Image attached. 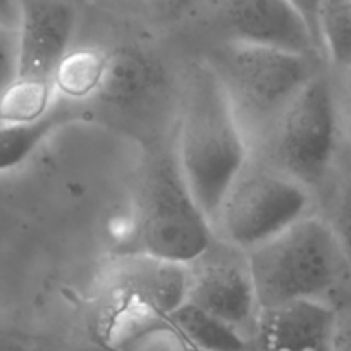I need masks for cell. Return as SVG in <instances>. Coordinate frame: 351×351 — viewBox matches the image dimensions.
Segmentation results:
<instances>
[{"label": "cell", "instance_id": "obj_1", "mask_svg": "<svg viewBox=\"0 0 351 351\" xmlns=\"http://www.w3.org/2000/svg\"><path fill=\"white\" fill-rule=\"evenodd\" d=\"M174 158L208 219L252 158L250 138L208 64L191 74Z\"/></svg>", "mask_w": 351, "mask_h": 351}, {"label": "cell", "instance_id": "obj_2", "mask_svg": "<svg viewBox=\"0 0 351 351\" xmlns=\"http://www.w3.org/2000/svg\"><path fill=\"white\" fill-rule=\"evenodd\" d=\"M246 253L260 308L324 300L350 269L329 221L315 214Z\"/></svg>", "mask_w": 351, "mask_h": 351}, {"label": "cell", "instance_id": "obj_3", "mask_svg": "<svg viewBox=\"0 0 351 351\" xmlns=\"http://www.w3.org/2000/svg\"><path fill=\"white\" fill-rule=\"evenodd\" d=\"M214 239L212 221L195 200L174 154L154 158L138 184L130 239L123 253L190 263Z\"/></svg>", "mask_w": 351, "mask_h": 351}, {"label": "cell", "instance_id": "obj_4", "mask_svg": "<svg viewBox=\"0 0 351 351\" xmlns=\"http://www.w3.org/2000/svg\"><path fill=\"white\" fill-rule=\"evenodd\" d=\"M80 0H18V73L0 100L2 123H29L56 102V80L71 52Z\"/></svg>", "mask_w": 351, "mask_h": 351}, {"label": "cell", "instance_id": "obj_5", "mask_svg": "<svg viewBox=\"0 0 351 351\" xmlns=\"http://www.w3.org/2000/svg\"><path fill=\"white\" fill-rule=\"evenodd\" d=\"M315 56L229 40L208 66L252 140L265 134L293 97L319 73Z\"/></svg>", "mask_w": 351, "mask_h": 351}, {"label": "cell", "instance_id": "obj_6", "mask_svg": "<svg viewBox=\"0 0 351 351\" xmlns=\"http://www.w3.org/2000/svg\"><path fill=\"white\" fill-rule=\"evenodd\" d=\"M310 188L267 162H250L222 198L212 226L217 238L250 252L305 215L313 214Z\"/></svg>", "mask_w": 351, "mask_h": 351}, {"label": "cell", "instance_id": "obj_7", "mask_svg": "<svg viewBox=\"0 0 351 351\" xmlns=\"http://www.w3.org/2000/svg\"><path fill=\"white\" fill-rule=\"evenodd\" d=\"M267 164L313 190L326 180L337 145V106L330 80L319 71L293 97L269 131Z\"/></svg>", "mask_w": 351, "mask_h": 351}, {"label": "cell", "instance_id": "obj_8", "mask_svg": "<svg viewBox=\"0 0 351 351\" xmlns=\"http://www.w3.org/2000/svg\"><path fill=\"white\" fill-rule=\"evenodd\" d=\"M186 302L252 339L260 306L248 253L215 236L212 245L188 263Z\"/></svg>", "mask_w": 351, "mask_h": 351}, {"label": "cell", "instance_id": "obj_9", "mask_svg": "<svg viewBox=\"0 0 351 351\" xmlns=\"http://www.w3.org/2000/svg\"><path fill=\"white\" fill-rule=\"evenodd\" d=\"M337 315L324 300L260 308L253 351H337Z\"/></svg>", "mask_w": 351, "mask_h": 351}, {"label": "cell", "instance_id": "obj_10", "mask_svg": "<svg viewBox=\"0 0 351 351\" xmlns=\"http://www.w3.org/2000/svg\"><path fill=\"white\" fill-rule=\"evenodd\" d=\"M224 21L232 42L320 57L308 26L289 0H228Z\"/></svg>", "mask_w": 351, "mask_h": 351}, {"label": "cell", "instance_id": "obj_11", "mask_svg": "<svg viewBox=\"0 0 351 351\" xmlns=\"http://www.w3.org/2000/svg\"><path fill=\"white\" fill-rule=\"evenodd\" d=\"M119 303L171 315L188 296V263L143 253H121L112 269Z\"/></svg>", "mask_w": 351, "mask_h": 351}, {"label": "cell", "instance_id": "obj_12", "mask_svg": "<svg viewBox=\"0 0 351 351\" xmlns=\"http://www.w3.org/2000/svg\"><path fill=\"white\" fill-rule=\"evenodd\" d=\"M107 351H198L171 315L119 303L106 329Z\"/></svg>", "mask_w": 351, "mask_h": 351}, {"label": "cell", "instance_id": "obj_13", "mask_svg": "<svg viewBox=\"0 0 351 351\" xmlns=\"http://www.w3.org/2000/svg\"><path fill=\"white\" fill-rule=\"evenodd\" d=\"M83 116L77 100L57 95L42 117L29 123H0V172H8L29 158V155L52 133Z\"/></svg>", "mask_w": 351, "mask_h": 351}, {"label": "cell", "instance_id": "obj_14", "mask_svg": "<svg viewBox=\"0 0 351 351\" xmlns=\"http://www.w3.org/2000/svg\"><path fill=\"white\" fill-rule=\"evenodd\" d=\"M171 319L198 351H253L248 336L188 302L171 313Z\"/></svg>", "mask_w": 351, "mask_h": 351}, {"label": "cell", "instance_id": "obj_15", "mask_svg": "<svg viewBox=\"0 0 351 351\" xmlns=\"http://www.w3.org/2000/svg\"><path fill=\"white\" fill-rule=\"evenodd\" d=\"M322 56L344 71L351 64V0H322L317 18Z\"/></svg>", "mask_w": 351, "mask_h": 351}, {"label": "cell", "instance_id": "obj_16", "mask_svg": "<svg viewBox=\"0 0 351 351\" xmlns=\"http://www.w3.org/2000/svg\"><path fill=\"white\" fill-rule=\"evenodd\" d=\"M106 71V60L93 50L69 52L57 74L56 93L71 100L81 99L102 83Z\"/></svg>", "mask_w": 351, "mask_h": 351}, {"label": "cell", "instance_id": "obj_17", "mask_svg": "<svg viewBox=\"0 0 351 351\" xmlns=\"http://www.w3.org/2000/svg\"><path fill=\"white\" fill-rule=\"evenodd\" d=\"M343 248L351 269V180L341 186L332 208V219H327Z\"/></svg>", "mask_w": 351, "mask_h": 351}, {"label": "cell", "instance_id": "obj_18", "mask_svg": "<svg viewBox=\"0 0 351 351\" xmlns=\"http://www.w3.org/2000/svg\"><path fill=\"white\" fill-rule=\"evenodd\" d=\"M16 73H18L16 29L0 26V100L14 83Z\"/></svg>", "mask_w": 351, "mask_h": 351}, {"label": "cell", "instance_id": "obj_19", "mask_svg": "<svg viewBox=\"0 0 351 351\" xmlns=\"http://www.w3.org/2000/svg\"><path fill=\"white\" fill-rule=\"evenodd\" d=\"M289 4L298 11V14L302 16L303 21L308 26L310 33H312L313 40L317 43V49H319L320 56H322V49H320V40H319V28H317V18H319V9L322 0H289Z\"/></svg>", "mask_w": 351, "mask_h": 351}, {"label": "cell", "instance_id": "obj_20", "mask_svg": "<svg viewBox=\"0 0 351 351\" xmlns=\"http://www.w3.org/2000/svg\"><path fill=\"white\" fill-rule=\"evenodd\" d=\"M18 0H0V26L16 29V26H18Z\"/></svg>", "mask_w": 351, "mask_h": 351}, {"label": "cell", "instance_id": "obj_21", "mask_svg": "<svg viewBox=\"0 0 351 351\" xmlns=\"http://www.w3.org/2000/svg\"><path fill=\"white\" fill-rule=\"evenodd\" d=\"M337 351H351V329L337 330Z\"/></svg>", "mask_w": 351, "mask_h": 351}, {"label": "cell", "instance_id": "obj_22", "mask_svg": "<svg viewBox=\"0 0 351 351\" xmlns=\"http://www.w3.org/2000/svg\"><path fill=\"white\" fill-rule=\"evenodd\" d=\"M344 77H346V107H348V116L351 121V64L344 69Z\"/></svg>", "mask_w": 351, "mask_h": 351}, {"label": "cell", "instance_id": "obj_23", "mask_svg": "<svg viewBox=\"0 0 351 351\" xmlns=\"http://www.w3.org/2000/svg\"><path fill=\"white\" fill-rule=\"evenodd\" d=\"M0 351H11V350H9L4 343H0Z\"/></svg>", "mask_w": 351, "mask_h": 351}, {"label": "cell", "instance_id": "obj_24", "mask_svg": "<svg viewBox=\"0 0 351 351\" xmlns=\"http://www.w3.org/2000/svg\"><path fill=\"white\" fill-rule=\"evenodd\" d=\"M90 351H107V350L102 346V348H93V350H90Z\"/></svg>", "mask_w": 351, "mask_h": 351}, {"label": "cell", "instance_id": "obj_25", "mask_svg": "<svg viewBox=\"0 0 351 351\" xmlns=\"http://www.w3.org/2000/svg\"><path fill=\"white\" fill-rule=\"evenodd\" d=\"M0 123H2V121H0Z\"/></svg>", "mask_w": 351, "mask_h": 351}]
</instances>
